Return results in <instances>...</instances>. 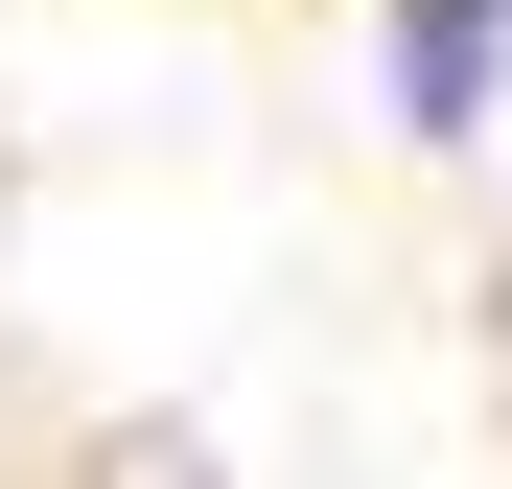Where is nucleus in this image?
<instances>
[{
	"instance_id": "f257e3e1",
	"label": "nucleus",
	"mask_w": 512,
	"mask_h": 489,
	"mask_svg": "<svg viewBox=\"0 0 512 489\" xmlns=\"http://www.w3.org/2000/svg\"><path fill=\"white\" fill-rule=\"evenodd\" d=\"M396 117H489V0H396Z\"/></svg>"
}]
</instances>
